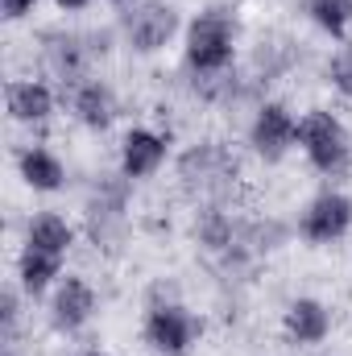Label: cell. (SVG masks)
Wrapping results in <instances>:
<instances>
[{
	"label": "cell",
	"mask_w": 352,
	"mask_h": 356,
	"mask_svg": "<svg viewBox=\"0 0 352 356\" xmlns=\"http://www.w3.org/2000/svg\"><path fill=\"white\" fill-rule=\"evenodd\" d=\"M249 33H245V17L232 0H207L199 4L186 25H182V42H178V75L203 79V75H224L237 71L245 58Z\"/></svg>",
	"instance_id": "6da1fadb"
},
{
	"label": "cell",
	"mask_w": 352,
	"mask_h": 356,
	"mask_svg": "<svg viewBox=\"0 0 352 356\" xmlns=\"http://www.w3.org/2000/svg\"><path fill=\"white\" fill-rule=\"evenodd\" d=\"M133 199H137V182H129L116 166H99L83 182L79 228H83V245H91V253L99 261L129 253L133 232H137Z\"/></svg>",
	"instance_id": "7a4b0ae2"
},
{
	"label": "cell",
	"mask_w": 352,
	"mask_h": 356,
	"mask_svg": "<svg viewBox=\"0 0 352 356\" xmlns=\"http://www.w3.org/2000/svg\"><path fill=\"white\" fill-rule=\"evenodd\" d=\"M178 195L191 203H241L245 162L224 137H191L170 162Z\"/></svg>",
	"instance_id": "3957f363"
},
{
	"label": "cell",
	"mask_w": 352,
	"mask_h": 356,
	"mask_svg": "<svg viewBox=\"0 0 352 356\" xmlns=\"http://www.w3.org/2000/svg\"><path fill=\"white\" fill-rule=\"evenodd\" d=\"M298 154L307 170L323 182H349L352 178V124L332 104H311L298 116Z\"/></svg>",
	"instance_id": "277c9868"
},
{
	"label": "cell",
	"mask_w": 352,
	"mask_h": 356,
	"mask_svg": "<svg viewBox=\"0 0 352 356\" xmlns=\"http://www.w3.org/2000/svg\"><path fill=\"white\" fill-rule=\"evenodd\" d=\"M120 29V46L133 58H162L170 46L182 42V8L175 0H129L112 13Z\"/></svg>",
	"instance_id": "5b68a950"
},
{
	"label": "cell",
	"mask_w": 352,
	"mask_h": 356,
	"mask_svg": "<svg viewBox=\"0 0 352 356\" xmlns=\"http://www.w3.org/2000/svg\"><path fill=\"white\" fill-rule=\"evenodd\" d=\"M137 336L150 356H195L207 340V315L195 311L186 298L145 302Z\"/></svg>",
	"instance_id": "8992f818"
},
{
	"label": "cell",
	"mask_w": 352,
	"mask_h": 356,
	"mask_svg": "<svg viewBox=\"0 0 352 356\" xmlns=\"http://www.w3.org/2000/svg\"><path fill=\"white\" fill-rule=\"evenodd\" d=\"M33 63H38L33 67L38 75H46L63 91L79 88L99 67L88 46V29L83 25H46V29H38L33 33Z\"/></svg>",
	"instance_id": "52a82bcc"
},
{
	"label": "cell",
	"mask_w": 352,
	"mask_h": 356,
	"mask_svg": "<svg viewBox=\"0 0 352 356\" xmlns=\"http://www.w3.org/2000/svg\"><path fill=\"white\" fill-rule=\"evenodd\" d=\"M298 116L303 112L286 95H265L241 124L245 154L257 166H282L290 154H298Z\"/></svg>",
	"instance_id": "ba28073f"
},
{
	"label": "cell",
	"mask_w": 352,
	"mask_h": 356,
	"mask_svg": "<svg viewBox=\"0 0 352 356\" xmlns=\"http://www.w3.org/2000/svg\"><path fill=\"white\" fill-rule=\"evenodd\" d=\"M175 162V124L166 120H133L116 137L112 166L129 182H154L166 166Z\"/></svg>",
	"instance_id": "9c48e42d"
},
{
	"label": "cell",
	"mask_w": 352,
	"mask_h": 356,
	"mask_svg": "<svg viewBox=\"0 0 352 356\" xmlns=\"http://www.w3.org/2000/svg\"><path fill=\"white\" fill-rule=\"evenodd\" d=\"M294 232L307 249H336L352 236V191L340 182H323L294 211Z\"/></svg>",
	"instance_id": "30bf717a"
},
{
	"label": "cell",
	"mask_w": 352,
	"mask_h": 356,
	"mask_svg": "<svg viewBox=\"0 0 352 356\" xmlns=\"http://www.w3.org/2000/svg\"><path fill=\"white\" fill-rule=\"evenodd\" d=\"M99 307H104L99 286L91 282L83 269H67V273L58 277V286L46 294V302H42V319H46L50 336H58V340H75V336H83L91 323L99 319Z\"/></svg>",
	"instance_id": "8fae6325"
},
{
	"label": "cell",
	"mask_w": 352,
	"mask_h": 356,
	"mask_svg": "<svg viewBox=\"0 0 352 356\" xmlns=\"http://www.w3.org/2000/svg\"><path fill=\"white\" fill-rule=\"evenodd\" d=\"M241 67L273 95V88L290 83V79L307 67V42H303L298 33H290L286 25H269V29H262V33L249 38Z\"/></svg>",
	"instance_id": "7c38bea8"
},
{
	"label": "cell",
	"mask_w": 352,
	"mask_h": 356,
	"mask_svg": "<svg viewBox=\"0 0 352 356\" xmlns=\"http://www.w3.org/2000/svg\"><path fill=\"white\" fill-rule=\"evenodd\" d=\"M186 241L195 245V253L207 266L220 261V257H228L245 241L241 203H195L191 216H186Z\"/></svg>",
	"instance_id": "4fadbf2b"
},
{
	"label": "cell",
	"mask_w": 352,
	"mask_h": 356,
	"mask_svg": "<svg viewBox=\"0 0 352 356\" xmlns=\"http://www.w3.org/2000/svg\"><path fill=\"white\" fill-rule=\"evenodd\" d=\"M58 91H63L58 83H50V79L38 75V71L13 75V79L4 83V116H8V124L25 129L29 137L46 133V129L54 124V116H58V104H63Z\"/></svg>",
	"instance_id": "5bb4252c"
},
{
	"label": "cell",
	"mask_w": 352,
	"mask_h": 356,
	"mask_svg": "<svg viewBox=\"0 0 352 356\" xmlns=\"http://www.w3.org/2000/svg\"><path fill=\"white\" fill-rule=\"evenodd\" d=\"M278 332H282V344L294 348V353H311L319 344L332 340L336 332V307L319 294H294L282 302V315H278Z\"/></svg>",
	"instance_id": "9a60e30c"
},
{
	"label": "cell",
	"mask_w": 352,
	"mask_h": 356,
	"mask_svg": "<svg viewBox=\"0 0 352 356\" xmlns=\"http://www.w3.org/2000/svg\"><path fill=\"white\" fill-rule=\"evenodd\" d=\"M67 116H71V124H75L79 133H88V137H108V133L120 124V116H125L120 88L95 71L91 79H83L79 88L67 91Z\"/></svg>",
	"instance_id": "2e32d148"
},
{
	"label": "cell",
	"mask_w": 352,
	"mask_h": 356,
	"mask_svg": "<svg viewBox=\"0 0 352 356\" xmlns=\"http://www.w3.org/2000/svg\"><path fill=\"white\" fill-rule=\"evenodd\" d=\"M13 175L17 182L29 191V195H42V199H54V195H63V191H71V162L54 149V145H46V141H38V137H29V141H21L17 149H13Z\"/></svg>",
	"instance_id": "e0dca14e"
},
{
	"label": "cell",
	"mask_w": 352,
	"mask_h": 356,
	"mask_svg": "<svg viewBox=\"0 0 352 356\" xmlns=\"http://www.w3.org/2000/svg\"><path fill=\"white\" fill-rule=\"evenodd\" d=\"M79 241H83L79 220H71V216L58 211V207H42V211H29V216L21 220V241H17V245L67 261V257L79 249Z\"/></svg>",
	"instance_id": "ac0fdd59"
},
{
	"label": "cell",
	"mask_w": 352,
	"mask_h": 356,
	"mask_svg": "<svg viewBox=\"0 0 352 356\" xmlns=\"http://www.w3.org/2000/svg\"><path fill=\"white\" fill-rule=\"evenodd\" d=\"M294 241H298L294 216H278V211H253V216H245V249H249L262 266L269 257L286 253Z\"/></svg>",
	"instance_id": "d6986e66"
},
{
	"label": "cell",
	"mask_w": 352,
	"mask_h": 356,
	"mask_svg": "<svg viewBox=\"0 0 352 356\" xmlns=\"http://www.w3.org/2000/svg\"><path fill=\"white\" fill-rule=\"evenodd\" d=\"M67 273V261L50 257V253H38V249H25L17 245L13 253V282L25 290L29 302H46V294L58 286V277Z\"/></svg>",
	"instance_id": "ffe728a7"
},
{
	"label": "cell",
	"mask_w": 352,
	"mask_h": 356,
	"mask_svg": "<svg viewBox=\"0 0 352 356\" xmlns=\"http://www.w3.org/2000/svg\"><path fill=\"white\" fill-rule=\"evenodd\" d=\"M303 21L328 38V42H349L352 38V0H298Z\"/></svg>",
	"instance_id": "44dd1931"
},
{
	"label": "cell",
	"mask_w": 352,
	"mask_h": 356,
	"mask_svg": "<svg viewBox=\"0 0 352 356\" xmlns=\"http://www.w3.org/2000/svg\"><path fill=\"white\" fill-rule=\"evenodd\" d=\"M29 298H25V290L8 277L4 286H0V340H4V348H21V336H25V323H29Z\"/></svg>",
	"instance_id": "7402d4cb"
},
{
	"label": "cell",
	"mask_w": 352,
	"mask_h": 356,
	"mask_svg": "<svg viewBox=\"0 0 352 356\" xmlns=\"http://www.w3.org/2000/svg\"><path fill=\"white\" fill-rule=\"evenodd\" d=\"M319 79H323V88L332 91L340 104H352V38L349 42H336V46L323 54Z\"/></svg>",
	"instance_id": "603a6c76"
},
{
	"label": "cell",
	"mask_w": 352,
	"mask_h": 356,
	"mask_svg": "<svg viewBox=\"0 0 352 356\" xmlns=\"http://www.w3.org/2000/svg\"><path fill=\"white\" fill-rule=\"evenodd\" d=\"M46 0H0V17L8 21V25H25V21H33V13L42 8Z\"/></svg>",
	"instance_id": "cb8c5ba5"
},
{
	"label": "cell",
	"mask_w": 352,
	"mask_h": 356,
	"mask_svg": "<svg viewBox=\"0 0 352 356\" xmlns=\"http://www.w3.org/2000/svg\"><path fill=\"white\" fill-rule=\"evenodd\" d=\"M46 4H50L54 13H63V17H83L95 0H46Z\"/></svg>",
	"instance_id": "d4e9b609"
},
{
	"label": "cell",
	"mask_w": 352,
	"mask_h": 356,
	"mask_svg": "<svg viewBox=\"0 0 352 356\" xmlns=\"http://www.w3.org/2000/svg\"><path fill=\"white\" fill-rule=\"evenodd\" d=\"M67 356H112V353L99 348V344H83V348H75V353H67Z\"/></svg>",
	"instance_id": "484cf974"
},
{
	"label": "cell",
	"mask_w": 352,
	"mask_h": 356,
	"mask_svg": "<svg viewBox=\"0 0 352 356\" xmlns=\"http://www.w3.org/2000/svg\"><path fill=\"white\" fill-rule=\"evenodd\" d=\"M99 4H112V8H120V4H129V0H99Z\"/></svg>",
	"instance_id": "4316f807"
},
{
	"label": "cell",
	"mask_w": 352,
	"mask_h": 356,
	"mask_svg": "<svg viewBox=\"0 0 352 356\" xmlns=\"http://www.w3.org/2000/svg\"><path fill=\"white\" fill-rule=\"evenodd\" d=\"M4 356H25L21 348H4Z\"/></svg>",
	"instance_id": "83f0119b"
}]
</instances>
